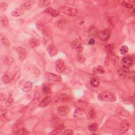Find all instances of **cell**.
<instances>
[{"label": "cell", "instance_id": "60d3db41", "mask_svg": "<svg viewBox=\"0 0 135 135\" xmlns=\"http://www.w3.org/2000/svg\"><path fill=\"white\" fill-rule=\"evenodd\" d=\"M13 103V99L12 98V97L11 96H10L9 97L7 101H6L5 104L8 107H10L12 105Z\"/></svg>", "mask_w": 135, "mask_h": 135}, {"label": "cell", "instance_id": "30bf717a", "mask_svg": "<svg viewBox=\"0 0 135 135\" xmlns=\"http://www.w3.org/2000/svg\"><path fill=\"white\" fill-rule=\"evenodd\" d=\"M130 127V125L128 121L127 120H124L122 122L120 126V130H119V134H123L125 133Z\"/></svg>", "mask_w": 135, "mask_h": 135}, {"label": "cell", "instance_id": "7bdbcfd3", "mask_svg": "<svg viewBox=\"0 0 135 135\" xmlns=\"http://www.w3.org/2000/svg\"><path fill=\"white\" fill-rule=\"evenodd\" d=\"M8 5L6 3H1L0 4V10L1 11H5L7 10Z\"/></svg>", "mask_w": 135, "mask_h": 135}, {"label": "cell", "instance_id": "4dcf8cb0", "mask_svg": "<svg viewBox=\"0 0 135 135\" xmlns=\"http://www.w3.org/2000/svg\"><path fill=\"white\" fill-rule=\"evenodd\" d=\"M50 2L48 0H45V1H40L39 2V5L41 8H45L50 4Z\"/></svg>", "mask_w": 135, "mask_h": 135}, {"label": "cell", "instance_id": "5b68a950", "mask_svg": "<svg viewBox=\"0 0 135 135\" xmlns=\"http://www.w3.org/2000/svg\"><path fill=\"white\" fill-rule=\"evenodd\" d=\"M110 31L107 29L103 30L100 31L99 33V39L102 41H107L110 37Z\"/></svg>", "mask_w": 135, "mask_h": 135}, {"label": "cell", "instance_id": "b9f144b4", "mask_svg": "<svg viewBox=\"0 0 135 135\" xmlns=\"http://www.w3.org/2000/svg\"><path fill=\"white\" fill-rule=\"evenodd\" d=\"M20 71L19 70H18V71L17 70V71H15L13 77H12V80H13L14 81H17V80H18V79L20 77Z\"/></svg>", "mask_w": 135, "mask_h": 135}, {"label": "cell", "instance_id": "ac0fdd59", "mask_svg": "<svg viewBox=\"0 0 135 135\" xmlns=\"http://www.w3.org/2000/svg\"><path fill=\"white\" fill-rule=\"evenodd\" d=\"M34 4V2L32 1H28L22 4V8L26 10H30L32 8Z\"/></svg>", "mask_w": 135, "mask_h": 135}, {"label": "cell", "instance_id": "277c9868", "mask_svg": "<svg viewBox=\"0 0 135 135\" xmlns=\"http://www.w3.org/2000/svg\"><path fill=\"white\" fill-rule=\"evenodd\" d=\"M60 10L63 13L70 17H74L77 14V10L76 9L69 7H62L60 8Z\"/></svg>", "mask_w": 135, "mask_h": 135}, {"label": "cell", "instance_id": "cb8c5ba5", "mask_svg": "<svg viewBox=\"0 0 135 135\" xmlns=\"http://www.w3.org/2000/svg\"><path fill=\"white\" fill-rule=\"evenodd\" d=\"M42 90L43 93L46 95H48L51 92V88L48 84L44 83L42 86Z\"/></svg>", "mask_w": 135, "mask_h": 135}, {"label": "cell", "instance_id": "4316f807", "mask_svg": "<svg viewBox=\"0 0 135 135\" xmlns=\"http://www.w3.org/2000/svg\"><path fill=\"white\" fill-rule=\"evenodd\" d=\"M123 102L125 103H131L134 102V97H123Z\"/></svg>", "mask_w": 135, "mask_h": 135}, {"label": "cell", "instance_id": "ab89813d", "mask_svg": "<svg viewBox=\"0 0 135 135\" xmlns=\"http://www.w3.org/2000/svg\"><path fill=\"white\" fill-rule=\"evenodd\" d=\"M111 60L114 65H117L118 64L119 60H118V58H117V56H116V55H114L111 56Z\"/></svg>", "mask_w": 135, "mask_h": 135}, {"label": "cell", "instance_id": "836d02e7", "mask_svg": "<svg viewBox=\"0 0 135 135\" xmlns=\"http://www.w3.org/2000/svg\"><path fill=\"white\" fill-rule=\"evenodd\" d=\"M99 128V126L97 124H93L89 127V130L91 132H95Z\"/></svg>", "mask_w": 135, "mask_h": 135}, {"label": "cell", "instance_id": "681fc988", "mask_svg": "<svg viewBox=\"0 0 135 135\" xmlns=\"http://www.w3.org/2000/svg\"><path fill=\"white\" fill-rule=\"evenodd\" d=\"M95 39H93V38L90 39L89 40V43L90 44V45H94V44H95Z\"/></svg>", "mask_w": 135, "mask_h": 135}, {"label": "cell", "instance_id": "7c38bea8", "mask_svg": "<svg viewBox=\"0 0 135 135\" xmlns=\"http://www.w3.org/2000/svg\"><path fill=\"white\" fill-rule=\"evenodd\" d=\"M17 52L20 60H24L27 57V52L26 49L22 47H18L17 48Z\"/></svg>", "mask_w": 135, "mask_h": 135}, {"label": "cell", "instance_id": "e575fe53", "mask_svg": "<svg viewBox=\"0 0 135 135\" xmlns=\"http://www.w3.org/2000/svg\"><path fill=\"white\" fill-rule=\"evenodd\" d=\"M30 44L32 48H34V47H36L37 46H39L40 45V42L38 41L36 39H32L30 41Z\"/></svg>", "mask_w": 135, "mask_h": 135}, {"label": "cell", "instance_id": "9c48e42d", "mask_svg": "<svg viewBox=\"0 0 135 135\" xmlns=\"http://www.w3.org/2000/svg\"><path fill=\"white\" fill-rule=\"evenodd\" d=\"M129 71L130 70L129 69V68L122 66V67L119 68V69L118 71V74L119 76L122 78H127Z\"/></svg>", "mask_w": 135, "mask_h": 135}, {"label": "cell", "instance_id": "2e32d148", "mask_svg": "<svg viewBox=\"0 0 135 135\" xmlns=\"http://www.w3.org/2000/svg\"><path fill=\"white\" fill-rule=\"evenodd\" d=\"M116 112L118 114L120 115L121 116H123L125 117H128L129 116L130 114L127 110H126L125 108L122 107H119L117 109H116Z\"/></svg>", "mask_w": 135, "mask_h": 135}, {"label": "cell", "instance_id": "d6986e66", "mask_svg": "<svg viewBox=\"0 0 135 135\" xmlns=\"http://www.w3.org/2000/svg\"><path fill=\"white\" fill-rule=\"evenodd\" d=\"M51 98H50V97H47V98H45L40 102V103L38 105V107H39L41 108L45 107L48 106L50 104V103L51 102Z\"/></svg>", "mask_w": 135, "mask_h": 135}, {"label": "cell", "instance_id": "bcb514c9", "mask_svg": "<svg viewBox=\"0 0 135 135\" xmlns=\"http://www.w3.org/2000/svg\"><path fill=\"white\" fill-rule=\"evenodd\" d=\"M2 80L4 83H8L9 82V81H10V79H9V77L8 75H4V76L2 78Z\"/></svg>", "mask_w": 135, "mask_h": 135}, {"label": "cell", "instance_id": "3957f363", "mask_svg": "<svg viewBox=\"0 0 135 135\" xmlns=\"http://www.w3.org/2000/svg\"><path fill=\"white\" fill-rule=\"evenodd\" d=\"M67 69V66L64 61L60 59L55 62V70L59 73H63Z\"/></svg>", "mask_w": 135, "mask_h": 135}, {"label": "cell", "instance_id": "7a4b0ae2", "mask_svg": "<svg viewBox=\"0 0 135 135\" xmlns=\"http://www.w3.org/2000/svg\"><path fill=\"white\" fill-rule=\"evenodd\" d=\"M72 100V97L67 94H59L55 96L54 100L55 102H69Z\"/></svg>", "mask_w": 135, "mask_h": 135}, {"label": "cell", "instance_id": "8fae6325", "mask_svg": "<svg viewBox=\"0 0 135 135\" xmlns=\"http://www.w3.org/2000/svg\"><path fill=\"white\" fill-rule=\"evenodd\" d=\"M57 111L59 115L64 116L67 115L69 113L70 109L66 106H61L58 108Z\"/></svg>", "mask_w": 135, "mask_h": 135}, {"label": "cell", "instance_id": "484cf974", "mask_svg": "<svg viewBox=\"0 0 135 135\" xmlns=\"http://www.w3.org/2000/svg\"><path fill=\"white\" fill-rule=\"evenodd\" d=\"M90 83L91 85L95 87H97L99 86L100 84V80L97 78H93L91 79Z\"/></svg>", "mask_w": 135, "mask_h": 135}, {"label": "cell", "instance_id": "4fadbf2b", "mask_svg": "<svg viewBox=\"0 0 135 135\" xmlns=\"http://www.w3.org/2000/svg\"><path fill=\"white\" fill-rule=\"evenodd\" d=\"M48 52L50 56H54L58 54V51L55 46L53 44H50L48 47Z\"/></svg>", "mask_w": 135, "mask_h": 135}, {"label": "cell", "instance_id": "74e56055", "mask_svg": "<svg viewBox=\"0 0 135 135\" xmlns=\"http://www.w3.org/2000/svg\"><path fill=\"white\" fill-rule=\"evenodd\" d=\"M4 61L8 64H11L13 62V58L11 56H5L4 59Z\"/></svg>", "mask_w": 135, "mask_h": 135}, {"label": "cell", "instance_id": "5bb4252c", "mask_svg": "<svg viewBox=\"0 0 135 135\" xmlns=\"http://www.w3.org/2000/svg\"><path fill=\"white\" fill-rule=\"evenodd\" d=\"M36 27L39 30L40 32L42 33L44 36H47L48 34V30L46 27L41 23H37Z\"/></svg>", "mask_w": 135, "mask_h": 135}, {"label": "cell", "instance_id": "44dd1931", "mask_svg": "<svg viewBox=\"0 0 135 135\" xmlns=\"http://www.w3.org/2000/svg\"><path fill=\"white\" fill-rule=\"evenodd\" d=\"M87 117L90 119H95L96 116V113L95 111V110L93 108H91L89 109L88 111L87 112Z\"/></svg>", "mask_w": 135, "mask_h": 135}, {"label": "cell", "instance_id": "f6af8a7d", "mask_svg": "<svg viewBox=\"0 0 135 135\" xmlns=\"http://www.w3.org/2000/svg\"><path fill=\"white\" fill-rule=\"evenodd\" d=\"M33 73L36 77H39L40 75V71L38 68L36 67L33 68Z\"/></svg>", "mask_w": 135, "mask_h": 135}, {"label": "cell", "instance_id": "7402d4cb", "mask_svg": "<svg viewBox=\"0 0 135 135\" xmlns=\"http://www.w3.org/2000/svg\"><path fill=\"white\" fill-rule=\"evenodd\" d=\"M14 134L15 135H29V131H27V129H26V128H21L20 129H18V130L15 131Z\"/></svg>", "mask_w": 135, "mask_h": 135}, {"label": "cell", "instance_id": "f1b7e54d", "mask_svg": "<svg viewBox=\"0 0 135 135\" xmlns=\"http://www.w3.org/2000/svg\"><path fill=\"white\" fill-rule=\"evenodd\" d=\"M7 111L6 109H2L0 112V118L1 121H4L7 118Z\"/></svg>", "mask_w": 135, "mask_h": 135}, {"label": "cell", "instance_id": "f546056e", "mask_svg": "<svg viewBox=\"0 0 135 135\" xmlns=\"http://www.w3.org/2000/svg\"><path fill=\"white\" fill-rule=\"evenodd\" d=\"M57 26L61 29H64L66 26V22L63 20H60L58 21L56 23Z\"/></svg>", "mask_w": 135, "mask_h": 135}, {"label": "cell", "instance_id": "ffe728a7", "mask_svg": "<svg viewBox=\"0 0 135 135\" xmlns=\"http://www.w3.org/2000/svg\"><path fill=\"white\" fill-rule=\"evenodd\" d=\"M64 128V126L63 124H61L58 125V126H56V128L54 129V130L52 131V133H50L51 135H56L59 134L60 132Z\"/></svg>", "mask_w": 135, "mask_h": 135}, {"label": "cell", "instance_id": "6da1fadb", "mask_svg": "<svg viewBox=\"0 0 135 135\" xmlns=\"http://www.w3.org/2000/svg\"><path fill=\"white\" fill-rule=\"evenodd\" d=\"M98 98L100 101L114 102L116 100V97L114 93L109 91H103L100 93Z\"/></svg>", "mask_w": 135, "mask_h": 135}, {"label": "cell", "instance_id": "d4e9b609", "mask_svg": "<svg viewBox=\"0 0 135 135\" xmlns=\"http://www.w3.org/2000/svg\"><path fill=\"white\" fill-rule=\"evenodd\" d=\"M1 23L4 27H7L9 26V20L8 19L7 17L5 16V15H2L1 17Z\"/></svg>", "mask_w": 135, "mask_h": 135}, {"label": "cell", "instance_id": "7dc6e473", "mask_svg": "<svg viewBox=\"0 0 135 135\" xmlns=\"http://www.w3.org/2000/svg\"><path fill=\"white\" fill-rule=\"evenodd\" d=\"M63 135H72L74 134V132L71 129H67L64 130L63 133H62Z\"/></svg>", "mask_w": 135, "mask_h": 135}, {"label": "cell", "instance_id": "1f68e13d", "mask_svg": "<svg viewBox=\"0 0 135 135\" xmlns=\"http://www.w3.org/2000/svg\"><path fill=\"white\" fill-rule=\"evenodd\" d=\"M83 116V111L81 109H77L74 112V117H80Z\"/></svg>", "mask_w": 135, "mask_h": 135}, {"label": "cell", "instance_id": "603a6c76", "mask_svg": "<svg viewBox=\"0 0 135 135\" xmlns=\"http://www.w3.org/2000/svg\"><path fill=\"white\" fill-rule=\"evenodd\" d=\"M93 72L95 73L102 74L105 72V70L104 68H103L102 66L99 65V66H98V67H95V68H94L93 70Z\"/></svg>", "mask_w": 135, "mask_h": 135}, {"label": "cell", "instance_id": "8992f818", "mask_svg": "<svg viewBox=\"0 0 135 135\" xmlns=\"http://www.w3.org/2000/svg\"><path fill=\"white\" fill-rule=\"evenodd\" d=\"M21 83V87L20 88L23 90V91L26 92H28L32 90V83L31 81H27V82H25L24 80H23L20 82Z\"/></svg>", "mask_w": 135, "mask_h": 135}, {"label": "cell", "instance_id": "f907efd6", "mask_svg": "<svg viewBox=\"0 0 135 135\" xmlns=\"http://www.w3.org/2000/svg\"><path fill=\"white\" fill-rule=\"evenodd\" d=\"M107 50H108V51H111L113 48H114V47L112 46V45H109L108 46H107Z\"/></svg>", "mask_w": 135, "mask_h": 135}, {"label": "cell", "instance_id": "d590c367", "mask_svg": "<svg viewBox=\"0 0 135 135\" xmlns=\"http://www.w3.org/2000/svg\"><path fill=\"white\" fill-rule=\"evenodd\" d=\"M97 33V29L95 27H90L89 30V34L90 36H96Z\"/></svg>", "mask_w": 135, "mask_h": 135}, {"label": "cell", "instance_id": "ba28073f", "mask_svg": "<svg viewBox=\"0 0 135 135\" xmlns=\"http://www.w3.org/2000/svg\"><path fill=\"white\" fill-rule=\"evenodd\" d=\"M121 64L123 67L127 68L130 67L134 64L133 59L129 56H125L121 60Z\"/></svg>", "mask_w": 135, "mask_h": 135}, {"label": "cell", "instance_id": "52a82bcc", "mask_svg": "<svg viewBox=\"0 0 135 135\" xmlns=\"http://www.w3.org/2000/svg\"><path fill=\"white\" fill-rule=\"evenodd\" d=\"M45 78L49 81H53V82H59L62 80V78L55 74L52 73H47L45 74Z\"/></svg>", "mask_w": 135, "mask_h": 135}, {"label": "cell", "instance_id": "9a60e30c", "mask_svg": "<svg viewBox=\"0 0 135 135\" xmlns=\"http://www.w3.org/2000/svg\"><path fill=\"white\" fill-rule=\"evenodd\" d=\"M0 39H1V42L2 45L5 47H9L10 46V41L8 39V37L5 35L3 34H1L0 36Z\"/></svg>", "mask_w": 135, "mask_h": 135}, {"label": "cell", "instance_id": "8d00e7d4", "mask_svg": "<svg viewBox=\"0 0 135 135\" xmlns=\"http://www.w3.org/2000/svg\"><path fill=\"white\" fill-rule=\"evenodd\" d=\"M121 4L123 6H124V7H125L126 8H128L129 9H132L134 8L133 5L131 3H129L126 1H121Z\"/></svg>", "mask_w": 135, "mask_h": 135}, {"label": "cell", "instance_id": "c3c4849f", "mask_svg": "<svg viewBox=\"0 0 135 135\" xmlns=\"http://www.w3.org/2000/svg\"><path fill=\"white\" fill-rule=\"evenodd\" d=\"M6 99V95L5 94L1 93V95H0V100H1V101H3Z\"/></svg>", "mask_w": 135, "mask_h": 135}, {"label": "cell", "instance_id": "e0dca14e", "mask_svg": "<svg viewBox=\"0 0 135 135\" xmlns=\"http://www.w3.org/2000/svg\"><path fill=\"white\" fill-rule=\"evenodd\" d=\"M45 13L50 14V15H51V16L53 17H57L60 14L59 11L56 10H53V9H52L51 8H49L48 9H46L45 11Z\"/></svg>", "mask_w": 135, "mask_h": 135}, {"label": "cell", "instance_id": "ee69618b", "mask_svg": "<svg viewBox=\"0 0 135 135\" xmlns=\"http://www.w3.org/2000/svg\"><path fill=\"white\" fill-rule=\"evenodd\" d=\"M128 78L131 80H134L135 78V72L134 71H130L128 75Z\"/></svg>", "mask_w": 135, "mask_h": 135}, {"label": "cell", "instance_id": "f35d334b", "mask_svg": "<svg viewBox=\"0 0 135 135\" xmlns=\"http://www.w3.org/2000/svg\"><path fill=\"white\" fill-rule=\"evenodd\" d=\"M128 51V48L127 45H122L120 49V52L121 54L124 55L127 53Z\"/></svg>", "mask_w": 135, "mask_h": 135}, {"label": "cell", "instance_id": "d6a6232c", "mask_svg": "<svg viewBox=\"0 0 135 135\" xmlns=\"http://www.w3.org/2000/svg\"><path fill=\"white\" fill-rule=\"evenodd\" d=\"M22 14V10L19 9H16V10H15L11 13V15L12 16L15 17H19Z\"/></svg>", "mask_w": 135, "mask_h": 135}, {"label": "cell", "instance_id": "83f0119b", "mask_svg": "<svg viewBox=\"0 0 135 135\" xmlns=\"http://www.w3.org/2000/svg\"><path fill=\"white\" fill-rule=\"evenodd\" d=\"M71 48L73 49L77 50L79 48L80 46H81V43L78 40H76L73 41L71 43Z\"/></svg>", "mask_w": 135, "mask_h": 135}]
</instances>
